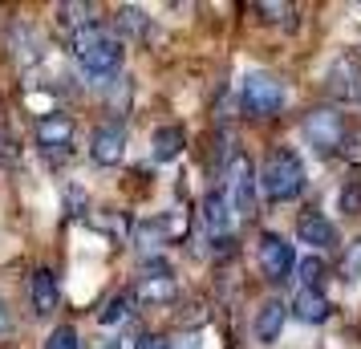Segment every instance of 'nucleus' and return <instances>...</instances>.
Returning a JSON list of instances; mask_svg holds the SVG:
<instances>
[{
  "label": "nucleus",
  "instance_id": "5",
  "mask_svg": "<svg viewBox=\"0 0 361 349\" xmlns=\"http://www.w3.org/2000/svg\"><path fill=\"white\" fill-rule=\"evenodd\" d=\"M260 268L268 281H288V272L296 268V256H293V244L284 235L268 232L260 235Z\"/></svg>",
  "mask_w": 361,
  "mask_h": 349
},
{
  "label": "nucleus",
  "instance_id": "12",
  "mask_svg": "<svg viewBox=\"0 0 361 349\" xmlns=\"http://www.w3.org/2000/svg\"><path fill=\"white\" fill-rule=\"evenodd\" d=\"M29 300H33L37 317H49L57 309V276H53L49 268H37L33 276H29Z\"/></svg>",
  "mask_w": 361,
  "mask_h": 349
},
{
  "label": "nucleus",
  "instance_id": "9",
  "mask_svg": "<svg viewBox=\"0 0 361 349\" xmlns=\"http://www.w3.org/2000/svg\"><path fill=\"white\" fill-rule=\"evenodd\" d=\"M228 191H231V203L244 212V216H252V207H256V195H252V166H247V159H231L228 166Z\"/></svg>",
  "mask_w": 361,
  "mask_h": 349
},
{
  "label": "nucleus",
  "instance_id": "15",
  "mask_svg": "<svg viewBox=\"0 0 361 349\" xmlns=\"http://www.w3.org/2000/svg\"><path fill=\"white\" fill-rule=\"evenodd\" d=\"M183 147H187V134H183L179 126H159V130L150 134V154H154V163L179 159Z\"/></svg>",
  "mask_w": 361,
  "mask_h": 349
},
{
  "label": "nucleus",
  "instance_id": "18",
  "mask_svg": "<svg viewBox=\"0 0 361 349\" xmlns=\"http://www.w3.org/2000/svg\"><path fill=\"white\" fill-rule=\"evenodd\" d=\"M130 305H134V293H114V297L106 300V309L98 313L102 325H114V321H122V317L130 313Z\"/></svg>",
  "mask_w": 361,
  "mask_h": 349
},
{
  "label": "nucleus",
  "instance_id": "26",
  "mask_svg": "<svg viewBox=\"0 0 361 349\" xmlns=\"http://www.w3.org/2000/svg\"><path fill=\"white\" fill-rule=\"evenodd\" d=\"M260 13L268 20H284V17H293V8L288 4H260Z\"/></svg>",
  "mask_w": 361,
  "mask_h": 349
},
{
  "label": "nucleus",
  "instance_id": "20",
  "mask_svg": "<svg viewBox=\"0 0 361 349\" xmlns=\"http://www.w3.org/2000/svg\"><path fill=\"white\" fill-rule=\"evenodd\" d=\"M341 276H345L349 284L361 281V240H353V248H345V256H341Z\"/></svg>",
  "mask_w": 361,
  "mask_h": 349
},
{
  "label": "nucleus",
  "instance_id": "19",
  "mask_svg": "<svg viewBox=\"0 0 361 349\" xmlns=\"http://www.w3.org/2000/svg\"><path fill=\"white\" fill-rule=\"evenodd\" d=\"M118 29L130 37H147V13L142 8H134V4H126V8H118Z\"/></svg>",
  "mask_w": 361,
  "mask_h": 349
},
{
  "label": "nucleus",
  "instance_id": "16",
  "mask_svg": "<svg viewBox=\"0 0 361 349\" xmlns=\"http://www.w3.org/2000/svg\"><path fill=\"white\" fill-rule=\"evenodd\" d=\"M175 276H142V284H138V293L134 297L147 300V305H166V300H175Z\"/></svg>",
  "mask_w": 361,
  "mask_h": 349
},
{
  "label": "nucleus",
  "instance_id": "23",
  "mask_svg": "<svg viewBox=\"0 0 361 349\" xmlns=\"http://www.w3.org/2000/svg\"><path fill=\"white\" fill-rule=\"evenodd\" d=\"M296 272H300V284H305V288H321V281H325V264H321L317 256H309Z\"/></svg>",
  "mask_w": 361,
  "mask_h": 349
},
{
  "label": "nucleus",
  "instance_id": "14",
  "mask_svg": "<svg viewBox=\"0 0 361 349\" xmlns=\"http://www.w3.org/2000/svg\"><path fill=\"white\" fill-rule=\"evenodd\" d=\"M288 309H293L296 321H305V325H321V321L329 317V300H325L321 288H300Z\"/></svg>",
  "mask_w": 361,
  "mask_h": 349
},
{
  "label": "nucleus",
  "instance_id": "6",
  "mask_svg": "<svg viewBox=\"0 0 361 349\" xmlns=\"http://www.w3.org/2000/svg\"><path fill=\"white\" fill-rule=\"evenodd\" d=\"M122 154H126V126H122V122L98 126L94 138H90V159H94L98 166H118Z\"/></svg>",
  "mask_w": 361,
  "mask_h": 349
},
{
  "label": "nucleus",
  "instance_id": "29",
  "mask_svg": "<svg viewBox=\"0 0 361 349\" xmlns=\"http://www.w3.org/2000/svg\"><path fill=\"white\" fill-rule=\"evenodd\" d=\"M102 349H114V345H102Z\"/></svg>",
  "mask_w": 361,
  "mask_h": 349
},
{
  "label": "nucleus",
  "instance_id": "24",
  "mask_svg": "<svg viewBox=\"0 0 361 349\" xmlns=\"http://www.w3.org/2000/svg\"><path fill=\"white\" fill-rule=\"evenodd\" d=\"M341 154L349 159V163H357V166H361V134L345 138V142H341Z\"/></svg>",
  "mask_w": 361,
  "mask_h": 349
},
{
  "label": "nucleus",
  "instance_id": "22",
  "mask_svg": "<svg viewBox=\"0 0 361 349\" xmlns=\"http://www.w3.org/2000/svg\"><path fill=\"white\" fill-rule=\"evenodd\" d=\"M45 349H78V329H73V325H57V329L45 337Z\"/></svg>",
  "mask_w": 361,
  "mask_h": 349
},
{
  "label": "nucleus",
  "instance_id": "10",
  "mask_svg": "<svg viewBox=\"0 0 361 349\" xmlns=\"http://www.w3.org/2000/svg\"><path fill=\"white\" fill-rule=\"evenodd\" d=\"M33 134H37V142H41L45 150L69 147V138H73V118L69 114H41Z\"/></svg>",
  "mask_w": 361,
  "mask_h": 349
},
{
  "label": "nucleus",
  "instance_id": "3",
  "mask_svg": "<svg viewBox=\"0 0 361 349\" xmlns=\"http://www.w3.org/2000/svg\"><path fill=\"white\" fill-rule=\"evenodd\" d=\"M305 142H309L317 154H333V150H341L345 142V122L337 110H329V106H317L312 114H305Z\"/></svg>",
  "mask_w": 361,
  "mask_h": 349
},
{
  "label": "nucleus",
  "instance_id": "11",
  "mask_svg": "<svg viewBox=\"0 0 361 349\" xmlns=\"http://www.w3.org/2000/svg\"><path fill=\"white\" fill-rule=\"evenodd\" d=\"M203 228H207L212 240H228V232H231V203H228V195L212 191V195L203 200Z\"/></svg>",
  "mask_w": 361,
  "mask_h": 349
},
{
  "label": "nucleus",
  "instance_id": "28",
  "mask_svg": "<svg viewBox=\"0 0 361 349\" xmlns=\"http://www.w3.org/2000/svg\"><path fill=\"white\" fill-rule=\"evenodd\" d=\"M0 333H8V309L0 305Z\"/></svg>",
  "mask_w": 361,
  "mask_h": 349
},
{
  "label": "nucleus",
  "instance_id": "17",
  "mask_svg": "<svg viewBox=\"0 0 361 349\" xmlns=\"http://www.w3.org/2000/svg\"><path fill=\"white\" fill-rule=\"evenodd\" d=\"M90 13H94L90 4H57V13H53V17H57V25H61V29H73V37H78L82 29H90V25H94V20H90Z\"/></svg>",
  "mask_w": 361,
  "mask_h": 349
},
{
  "label": "nucleus",
  "instance_id": "27",
  "mask_svg": "<svg viewBox=\"0 0 361 349\" xmlns=\"http://www.w3.org/2000/svg\"><path fill=\"white\" fill-rule=\"evenodd\" d=\"M114 349H142V337H138V333H122Z\"/></svg>",
  "mask_w": 361,
  "mask_h": 349
},
{
  "label": "nucleus",
  "instance_id": "1",
  "mask_svg": "<svg viewBox=\"0 0 361 349\" xmlns=\"http://www.w3.org/2000/svg\"><path fill=\"white\" fill-rule=\"evenodd\" d=\"M73 57L85 69V78L102 82V78H110L122 66V41L114 33L98 29V25H90V29H82V33L73 37Z\"/></svg>",
  "mask_w": 361,
  "mask_h": 349
},
{
  "label": "nucleus",
  "instance_id": "7",
  "mask_svg": "<svg viewBox=\"0 0 361 349\" xmlns=\"http://www.w3.org/2000/svg\"><path fill=\"white\" fill-rule=\"evenodd\" d=\"M325 90H329V94H333L337 102L361 98V66L353 61V57H341V61H333V69H329V78H325Z\"/></svg>",
  "mask_w": 361,
  "mask_h": 349
},
{
  "label": "nucleus",
  "instance_id": "4",
  "mask_svg": "<svg viewBox=\"0 0 361 349\" xmlns=\"http://www.w3.org/2000/svg\"><path fill=\"white\" fill-rule=\"evenodd\" d=\"M284 106V85L272 78V73H264V69H256V73H247L244 78V110L252 118H272Z\"/></svg>",
  "mask_w": 361,
  "mask_h": 349
},
{
  "label": "nucleus",
  "instance_id": "21",
  "mask_svg": "<svg viewBox=\"0 0 361 349\" xmlns=\"http://www.w3.org/2000/svg\"><path fill=\"white\" fill-rule=\"evenodd\" d=\"M90 228L110 232V235H126V228H130V224H122V219L110 216V212H90Z\"/></svg>",
  "mask_w": 361,
  "mask_h": 349
},
{
  "label": "nucleus",
  "instance_id": "2",
  "mask_svg": "<svg viewBox=\"0 0 361 349\" xmlns=\"http://www.w3.org/2000/svg\"><path fill=\"white\" fill-rule=\"evenodd\" d=\"M260 187L272 203H288L305 191V166L293 150H272V159L260 171Z\"/></svg>",
  "mask_w": 361,
  "mask_h": 349
},
{
  "label": "nucleus",
  "instance_id": "8",
  "mask_svg": "<svg viewBox=\"0 0 361 349\" xmlns=\"http://www.w3.org/2000/svg\"><path fill=\"white\" fill-rule=\"evenodd\" d=\"M296 235H300V244H309V248L325 252L337 244V228L329 224L321 212H305V216L296 219Z\"/></svg>",
  "mask_w": 361,
  "mask_h": 349
},
{
  "label": "nucleus",
  "instance_id": "25",
  "mask_svg": "<svg viewBox=\"0 0 361 349\" xmlns=\"http://www.w3.org/2000/svg\"><path fill=\"white\" fill-rule=\"evenodd\" d=\"M341 207L349 212V216L357 212V207H361V187H345V191H341Z\"/></svg>",
  "mask_w": 361,
  "mask_h": 349
},
{
  "label": "nucleus",
  "instance_id": "13",
  "mask_svg": "<svg viewBox=\"0 0 361 349\" xmlns=\"http://www.w3.org/2000/svg\"><path fill=\"white\" fill-rule=\"evenodd\" d=\"M284 317H288V305L284 300H264L260 313H256V341L260 345H272L284 329Z\"/></svg>",
  "mask_w": 361,
  "mask_h": 349
}]
</instances>
